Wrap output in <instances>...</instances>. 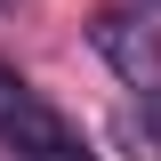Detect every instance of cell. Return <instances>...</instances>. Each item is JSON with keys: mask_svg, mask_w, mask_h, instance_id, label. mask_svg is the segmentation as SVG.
<instances>
[{"mask_svg": "<svg viewBox=\"0 0 161 161\" xmlns=\"http://www.w3.org/2000/svg\"><path fill=\"white\" fill-rule=\"evenodd\" d=\"M24 97H32V89H24V80H16V73H8V64H0V121L16 113V105H24Z\"/></svg>", "mask_w": 161, "mask_h": 161, "instance_id": "3957f363", "label": "cell"}, {"mask_svg": "<svg viewBox=\"0 0 161 161\" xmlns=\"http://www.w3.org/2000/svg\"><path fill=\"white\" fill-rule=\"evenodd\" d=\"M0 145H8L16 161H80V153H89V145H80V137H73V129H64L40 97H24L16 113L0 121Z\"/></svg>", "mask_w": 161, "mask_h": 161, "instance_id": "7a4b0ae2", "label": "cell"}, {"mask_svg": "<svg viewBox=\"0 0 161 161\" xmlns=\"http://www.w3.org/2000/svg\"><path fill=\"white\" fill-rule=\"evenodd\" d=\"M145 105H153V137H161V97H145Z\"/></svg>", "mask_w": 161, "mask_h": 161, "instance_id": "277c9868", "label": "cell"}, {"mask_svg": "<svg viewBox=\"0 0 161 161\" xmlns=\"http://www.w3.org/2000/svg\"><path fill=\"white\" fill-rule=\"evenodd\" d=\"M89 40H97V57L113 64L137 97H161V32H153L145 16H97Z\"/></svg>", "mask_w": 161, "mask_h": 161, "instance_id": "6da1fadb", "label": "cell"}]
</instances>
